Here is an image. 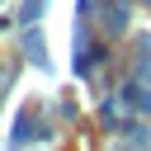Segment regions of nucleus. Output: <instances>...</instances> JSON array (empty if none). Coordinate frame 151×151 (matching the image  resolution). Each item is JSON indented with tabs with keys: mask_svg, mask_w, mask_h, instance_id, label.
I'll return each instance as SVG.
<instances>
[{
	"mask_svg": "<svg viewBox=\"0 0 151 151\" xmlns=\"http://www.w3.org/2000/svg\"><path fill=\"white\" fill-rule=\"evenodd\" d=\"M42 5H47V0H24V14H19V19H24V24H33V19L42 14Z\"/></svg>",
	"mask_w": 151,
	"mask_h": 151,
	"instance_id": "1",
	"label": "nucleus"
}]
</instances>
